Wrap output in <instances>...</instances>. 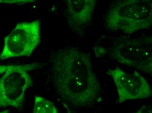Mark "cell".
<instances>
[{"instance_id": "cell-6", "label": "cell", "mask_w": 152, "mask_h": 113, "mask_svg": "<svg viewBox=\"0 0 152 113\" xmlns=\"http://www.w3.org/2000/svg\"><path fill=\"white\" fill-rule=\"evenodd\" d=\"M107 73L113 78L115 85L118 95V103L151 97V89L148 82L137 71L127 73L116 68L109 70Z\"/></svg>"}, {"instance_id": "cell-7", "label": "cell", "mask_w": 152, "mask_h": 113, "mask_svg": "<svg viewBox=\"0 0 152 113\" xmlns=\"http://www.w3.org/2000/svg\"><path fill=\"white\" fill-rule=\"evenodd\" d=\"M96 0H68L66 14L70 29L77 33H83L91 22Z\"/></svg>"}, {"instance_id": "cell-8", "label": "cell", "mask_w": 152, "mask_h": 113, "mask_svg": "<svg viewBox=\"0 0 152 113\" xmlns=\"http://www.w3.org/2000/svg\"><path fill=\"white\" fill-rule=\"evenodd\" d=\"M57 113L55 106L50 101L40 96L35 97L33 113Z\"/></svg>"}, {"instance_id": "cell-11", "label": "cell", "mask_w": 152, "mask_h": 113, "mask_svg": "<svg viewBox=\"0 0 152 113\" xmlns=\"http://www.w3.org/2000/svg\"><path fill=\"white\" fill-rule=\"evenodd\" d=\"M0 113H10L9 110H5V111L0 112Z\"/></svg>"}, {"instance_id": "cell-9", "label": "cell", "mask_w": 152, "mask_h": 113, "mask_svg": "<svg viewBox=\"0 0 152 113\" xmlns=\"http://www.w3.org/2000/svg\"><path fill=\"white\" fill-rule=\"evenodd\" d=\"M151 105H145L142 107L140 109L133 113H152Z\"/></svg>"}, {"instance_id": "cell-10", "label": "cell", "mask_w": 152, "mask_h": 113, "mask_svg": "<svg viewBox=\"0 0 152 113\" xmlns=\"http://www.w3.org/2000/svg\"><path fill=\"white\" fill-rule=\"evenodd\" d=\"M12 66V65H0V77L9 69Z\"/></svg>"}, {"instance_id": "cell-3", "label": "cell", "mask_w": 152, "mask_h": 113, "mask_svg": "<svg viewBox=\"0 0 152 113\" xmlns=\"http://www.w3.org/2000/svg\"><path fill=\"white\" fill-rule=\"evenodd\" d=\"M97 57L108 55L112 59L123 65L137 69L152 76V37L142 35L124 40L105 49L95 48Z\"/></svg>"}, {"instance_id": "cell-1", "label": "cell", "mask_w": 152, "mask_h": 113, "mask_svg": "<svg viewBox=\"0 0 152 113\" xmlns=\"http://www.w3.org/2000/svg\"><path fill=\"white\" fill-rule=\"evenodd\" d=\"M50 65L56 91L69 105L85 108L98 101L101 84L88 54L75 48L62 49L51 55Z\"/></svg>"}, {"instance_id": "cell-2", "label": "cell", "mask_w": 152, "mask_h": 113, "mask_svg": "<svg viewBox=\"0 0 152 113\" xmlns=\"http://www.w3.org/2000/svg\"><path fill=\"white\" fill-rule=\"evenodd\" d=\"M113 32L131 34L148 29L152 24L151 0H117L111 2L105 18Z\"/></svg>"}, {"instance_id": "cell-5", "label": "cell", "mask_w": 152, "mask_h": 113, "mask_svg": "<svg viewBox=\"0 0 152 113\" xmlns=\"http://www.w3.org/2000/svg\"><path fill=\"white\" fill-rule=\"evenodd\" d=\"M40 41V20L18 24L4 38L0 60L30 56Z\"/></svg>"}, {"instance_id": "cell-4", "label": "cell", "mask_w": 152, "mask_h": 113, "mask_svg": "<svg viewBox=\"0 0 152 113\" xmlns=\"http://www.w3.org/2000/svg\"><path fill=\"white\" fill-rule=\"evenodd\" d=\"M40 66L39 63L12 65L0 77V107L23 109L25 94L32 85L29 71Z\"/></svg>"}]
</instances>
